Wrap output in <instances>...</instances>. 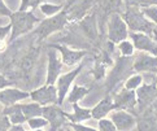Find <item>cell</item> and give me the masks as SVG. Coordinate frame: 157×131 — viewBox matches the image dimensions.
Masks as SVG:
<instances>
[{
    "label": "cell",
    "mask_w": 157,
    "mask_h": 131,
    "mask_svg": "<svg viewBox=\"0 0 157 131\" xmlns=\"http://www.w3.org/2000/svg\"><path fill=\"white\" fill-rule=\"evenodd\" d=\"M36 24H39V18L34 14L33 10H25V12L17 10V12L12 13L10 14L12 30H10L9 42H14L18 37L31 31Z\"/></svg>",
    "instance_id": "6da1fadb"
},
{
    "label": "cell",
    "mask_w": 157,
    "mask_h": 131,
    "mask_svg": "<svg viewBox=\"0 0 157 131\" xmlns=\"http://www.w3.org/2000/svg\"><path fill=\"white\" fill-rule=\"evenodd\" d=\"M66 22H68V10H60L57 14L51 16L49 18L39 22L38 27L34 30V34L38 37L39 40H42V39H46L48 35H51L52 33L64 29Z\"/></svg>",
    "instance_id": "7a4b0ae2"
},
{
    "label": "cell",
    "mask_w": 157,
    "mask_h": 131,
    "mask_svg": "<svg viewBox=\"0 0 157 131\" xmlns=\"http://www.w3.org/2000/svg\"><path fill=\"white\" fill-rule=\"evenodd\" d=\"M125 22L126 25L130 27V30L148 34L151 37L155 26L152 22H149L145 16L143 14L142 10H139L138 7H128L127 12L125 13Z\"/></svg>",
    "instance_id": "3957f363"
},
{
    "label": "cell",
    "mask_w": 157,
    "mask_h": 131,
    "mask_svg": "<svg viewBox=\"0 0 157 131\" xmlns=\"http://www.w3.org/2000/svg\"><path fill=\"white\" fill-rule=\"evenodd\" d=\"M42 116L48 121L49 131H59L60 129H63V126H65L69 121L66 113L61 109V108H59L57 104L44 105Z\"/></svg>",
    "instance_id": "277c9868"
},
{
    "label": "cell",
    "mask_w": 157,
    "mask_h": 131,
    "mask_svg": "<svg viewBox=\"0 0 157 131\" xmlns=\"http://www.w3.org/2000/svg\"><path fill=\"white\" fill-rule=\"evenodd\" d=\"M127 25L118 13H113L108 21V39L112 43H118L127 38Z\"/></svg>",
    "instance_id": "5b68a950"
},
{
    "label": "cell",
    "mask_w": 157,
    "mask_h": 131,
    "mask_svg": "<svg viewBox=\"0 0 157 131\" xmlns=\"http://www.w3.org/2000/svg\"><path fill=\"white\" fill-rule=\"evenodd\" d=\"M30 98L33 101L40 104L42 106L48 104H57L59 105V96L57 88L53 84H44L43 87H39L30 92Z\"/></svg>",
    "instance_id": "8992f818"
},
{
    "label": "cell",
    "mask_w": 157,
    "mask_h": 131,
    "mask_svg": "<svg viewBox=\"0 0 157 131\" xmlns=\"http://www.w3.org/2000/svg\"><path fill=\"white\" fill-rule=\"evenodd\" d=\"M136 90V104L139 112H143L157 99V84H140Z\"/></svg>",
    "instance_id": "52a82bcc"
},
{
    "label": "cell",
    "mask_w": 157,
    "mask_h": 131,
    "mask_svg": "<svg viewBox=\"0 0 157 131\" xmlns=\"http://www.w3.org/2000/svg\"><path fill=\"white\" fill-rule=\"evenodd\" d=\"M83 65H79L77 66L74 70H71L66 74H63V75H60L57 78V96H59V105L64 104V100H65V96L68 95V91L71 86L73 81L78 77V74L81 73Z\"/></svg>",
    "instance_id": "ba28073f"
},
{
    "label": "cell",
    "mask_w": 157,
    "mask_h": 131,
    "mask_svg": "<svg viewBox=\"0 0 157 131\" xmlns=\"http://www.w3.org/2000/svg\"><path fill=\"white\" fill-rule=\"evenodd\" d=\"M130 38L132 40L134 48L144 52H149L157 57V42L144 33H131Z\"/></svg>",
    "instance_id": "9c48e42d"
},
{
    "label": "cell",
    "mask_w": 157,
    "mask_h": 131,
    "mask_svg": "<svg viewBox=\"0 0 157 131\" xmlns=\"http://www.w3.org/2000/svg\"><path fill=\"white\" fill-rule=\"evenodd\" d=\"M110 121L114 123L118 131H130L135 127L136 119L131 113L126 110H116L110 114Z\"/></svg>",
    "instance_id": "30bf717a"
},
{
    "label": "cell",
    "mask_w": 157,
    "mask_h": 131,
    "mask_svg": "<svg viewBox=\"0 0 157 131\" xmlns=\"http://www.w3.org/2000/svg\"><path fill=\"white\" fill-rule=\"evenodd\" d=\"M113 102H114V108L117 110L134 109L136 105V94L132 90L125 88L116 95Z\"/></svg>",
    "instance_id": "8fae6325"
},
{
    "label": "cell",
    "mask_w": 157,
    "mask_h": 131,
    "mask_svg": "<svg viewBox=\"0 0 157 131\" xmlns=\"http://www.w3.org/2000/svg\"><path fill=\"white\" fill-rule=\"evenodd\" d=\"M61 69H63V64L57 56V52L53 49L48 51V69H47V79L46 84H53L57 78L60 77Z\"/></svg>",
    "instance_id": "7c38bea8"
},
{
    "label": "cell",
    "mask_w": 157,
    "mask_h": 131,
    "mask_svg": "<svg viewBox=\"0 0 157 131\" xmlns=\"http://www.w3.org/2000/svg\"><path fill=\"white\" fill-rule=\"evenodd\" d=\"M27 98H30V92L21 91L17 88H3L0 91V102L4 106H10Z\"/></svg>",
    "instance_id": "4fadbf2b"
},
{
    "label": "cell",
    "mask_w": 157,
    "mask_h": 131,
    "mask_svg": "<svg viewBox=\"0 0 157 131\" xmlns=\"http://www.w3.org/2000/svg\"><path fill=\"white\" fill-rule=\"evenodd\" d=\"M48 47L60 51L61 55H63V61H64V64L68 65V66L75 65L77 62L86 55V51L70 49V48H68V47H64V45H59V44H48Z\"/></svg>",
    "instance_id": "5bb4252c"
},
{
    "label": "cell",
    "mask_w": 157,
    "mask_h": 131,
    "mask_svg": "<svg viewBox=\"0 0 157 131\" xmlns=\"http://www.w3.org/2000/svg\"><path fill=\"white\" fill-rule=\"evenodd\" d=\"M134 69L136 71L157 73V57L145 53H140L134 61Z\"/></svg>",
    "instance_id": "9a60e30c"
},
{
    "label": "cell",
    "mask_w": 157,
    "mask_h": 131,
    "mask_svg": "<svg viewBox=\"0 0 157 131\" xmlns=\"http://www.w3.org/2000/svg\"><path fill=\"white\" fill-rule=\"evenodd\" d=\"M113 109H116L114 102H113V100H112L110 96H108V98L103 99L95 108H92L91 114H92V118H95V119H101Z\"/></svg>",
    "instance_id": "2e32d148"
},
{
    "label": "cell",
    "mask_w": 157,
    "mask_h": 131,
    "mask_svg": "<svg viewBox=\"0 0 157 131\" xmlns=\"http://www.w3.org/2000/svg\"><path fill=\"white\" fill-rule=\"evenodd\" d=\"M2 113L5 116H8L9 121L12 125H21V123L27 121L26 117L24 116V113H22V110H21L20 104H13L10 106H5V109Z\"/></svg>",
    "instance_id": "e0dca14e"
},
{
    "label": "cell",
    "mask_w": 157,
    "mask_h": 131,
    "mask_svg": "<svg viewBox=\"0 0 157 131\" xmlns=\"http://www.w3.org/2000/svg\"><path fill=\"white\" fill-rule=\"evenodd\" d=\"M73 109H74V113L73 114H68V119L70 122H74V123H78V122H83V121H87V119L92 118V114H91V109H86V108H81L77 102H73Z\"/></svg>",
    "instance_id": "ac0fdd59"
},
{
    "label": "cell",
    "mask_w": 157,
    "mask_h": 131,
    "mask_svg": "<svg viewBox=\"0 0 157 131\" xmlns=\"http://www.w3.org/2000/svg\"><path fill=\"white\" fill-rule=\"evenodd\" d=\"M79 27L83 30V33L90 38V39H94L96 38L98 35V31H96V22H95V16H87L86 18H83L79 24Z\"/></svg>",
    "instance_id": "d6986e66"
},
{
    "label": "cell",
    "mask_w": 157,
    "mask_h": 131,
    "mask_svg": "<svg viewBox=\"0 0 157 131\" xmlns=\"http://www.w3.org/2000/svg\"><path fill=\"white\" fill-rule=\"evenodd\" d=\"M21 110L24 113L26 119L34 118V117H40L43 113V106L38 102H33V104H20Z\"/></svg>",
    "instance_id": "ffe728a7"
},
{
    "label": "cell",
    "mask_w": 157,
    "mask_h": 131,
    "mask_svg": "<svg viewBox=\"0 0 157 131\" xmlns=\"http://www.w3.org/2000/svg\"><path fill=\"white\" fill-rule=\"evenodd\" d=\"M90 92V90L88 88H85V87H81V86H78V84H74L70 91V94L68 96V101L69 102H77V101H79L81 99H83L85 96Z\"/></svg>",
    "instance_id": "44dd1931"
},
{
    "label": "cell",
    "mask_w": 157,
    "mask_h": 131,
    "mask_svg": "<svg viewBox=\"0 0 157 131\" xmlns=\"http://www.w3.org/2000/svg\"><path fill=\"white\" fill-rule=\"evenodd\" d=\"M35 56H36V51H31L30 53H27L22 61L20 62V69L22 71V74H27L31 69H33V65H34V61H35Z\"/></svg>",
    "instance_id": "7402d4cb"
},
{
    "label": "cell",
    "mask_w": 157,
    "mask_h": 131,
    "mask_svg": "<svg viewBox=\"0 0 157 131\" xmlns=\"http://www.w3.org/2000/svg\"><path fill=\"white\" fill-rule=\"evenodd\" d=\"M61 9H63V5H55V4H47V3L40 4V10L48 17L57 14Z\"/></svg>",
    "instance_id": "603a6c76"
},
{
    "label": "cell",
    "mask_w": 157,
    "mask_h": 131,
    "mask_svg": "<svg viewBox=\"0 0 157 131\" xmlns=\"http://www.w3.org/2000/svg\"><path fill=\"white\" fill-rule=\"evenodd\" d=\"M143 83V77L140 75V74H136V75H132V77H130L126 81V83H125V88L126 90H136L140 84Z\"/></svg>",
    "instance_id": "cb8c5ba5"
},
{
    "label": "cell",
    "mask_w": 157,
    "mask_h": 131,
    "mask_svg": "<svg viewBox=\"0 0 157 131\" xmlns=\"http://www.w3.org/2000/svg\"><path fill=\"white\" fill-rule=\"evenodd\" d=\"M118 49H120V52L123 56H127V57H130V56H132V53H134V44L131 42H127V39H125V40L120 42Z\"/></svg>",
    "instance_id": "d4e9b609"
},
{
    "label": "cell",
    "mask_w": 157,
    "mask_h": 131,
    "mask_svg": "<svg viewBox=\"0 0 157 131\" xmlns=\"http://www.w3.org/2000/svg\"><path fill=\"white\" fill-rule=\"evenodd\" d=\"M143 14L149 18L153 24H157V5H148V7L142 8Z\"/></svg>",
    "instance_id": "484cf974"
},
{
    "label": "cell",
    "mask_w": 157,
    "mask_h": 131,
    "mask_svg": "<svg viewBox=\"0 0 157 131\" xmlns=\"http://www.w3.org/2000/svg\"><path fill=\"white\" fill-rule=\"evenodd\" d=\"M27 123H29L30 129L33 130H36V129H42L44 126L48 125V121L44 117H34V118H30L27 119Z\"/></svg>",
    "instance_id": "4316f807"
},
{
    "label": "cell",
    "mask_w": 157,
    "mask_h": 131,
    "mask_svg": "<svg viewBox=\"0 0 157 131\" xmlns=\"http://www.w3.org/2000/svg\"><path fill=\"white\" fill-rule=\"evenodd\" d=\"M43 0H21V5H20V9L21 12H25L27 9H33L34 10L38 5L42 4Z\"/></svg>",
    "instance_id": "83f0119b"
},
{
    "label": "cell",
    "mask_w": 157,
    "mask_h": 131,
    "mask_svg": "<svg viewBox=\"0 0 157 131\" xmlns=\"http://www.w3.org/2000/svg\"><path fill=\"white\" fill-rule=\"evenodd\" d=\"M99 131H117V129L110 119L101 118L99 119Z\"/></svg>",
    "instance_id": "f1b7e54d"
},
{
    "label": "cell",
    "mask_w": 157,
    "mask_h": 131,
    "mask_svg": "<svg viewBox=\"0 0 157 131\" xmlns=\"http://www.w3.org/2000/svg\"><path fill=\"white\" fill-rule=\"evenodd\" d=\"M66 131H98L96 129L88 127V126H83V125H78V123H66Z\"/></svg>",
    "instance_id": "f546056e"
},
{
    "label": "cell",
    "mask_w": 157,
    "mask_h": 131,
    "mask_svg": "<svg viewBox=\"0 0 157 131\" xmlns=\"http://www.w3.org/2000/svg\"><path fill=\"white\" fill-rule=\"evenodd\" d=\"M121 7V0H105V9L108 12H113V10L120 9Z\"/></svg>",
    "instance_id": "4dcf8cb0"
},
{
    "label": "cell",
    "mask_w": 157,
    "mask_h": 131,
    "mask_svg": "<svg viewBox=\"0 0 157 131\" xmlns=\"http://www.w3.org/2000/svg\"><path fill=\"white\" fill-rule=\"evenodd\" d=\"M10 126H12V123H10L8 116L5 114H0V131H8L10 129Z\"/></svg>",
    "instance_id": "1f68e13d"
},
{
    "label": "cell",
    "mask_w": 157,
    "mask_h": 131,
    "mask_svg": "<svg viewBox=\"0 0 157 131\" xmlns=\"http://www.w3.org/2000/svg\"><path fill=\"white\" fill-rule=\"evenodd\" d=\"M12 14V10H10L7 5L4 4L3 0H0V16H7V17H10Z\"/></svg>",
    "instance_id": "d6a6232c"
},
{
    "label": "cell",
    "mask_w": 157,
    "mask_h": 131,
    "mask_svg": "<svg viewBox=\"0 0 157 131\" xmlns=\"http://www.w3.org/2000/svg\"><path fill=\"white\" fill-rule=\"evenodd\" d=\"M10 30H12V25L10 24L4 27H0V40H5V37L10 33Z\"/></svg>",
    "instance_id": "836d02e7"
},
{
    "label": "cell",
    "mask_w": 157,
    "mask_h": 131,
    "mask_svg": "<svg viewBox=\"0 0 157 131\" xmlns=\"http://www.w3.org/2000/svg\"><path fill=\"white\" fill-rule=\"evenodd\" d=\"M10 84H12V82L8 81V79L3 75V74H0V90L7 88L8 86H10Z\"/></svg>",
    "instance_id": "e575fe53"
},
{
    "label": "cell",
    "mask_w": 157,
    "mask_h": 131,
    "mask_svg": "<svg viewBox=\"0 0 157 131\" xmlns=\"http://www.w3.org/2000/svg\"><path fill=\"white\" fill-rule=\"evenodd\" d=\"M8 131H26V130L22 127L21 125H12V126H10V129H9Z\"/></svg>",
    "instance_id": "d590c367"
},
{
    "label": "cell",
    "mask_w": 157,
    "mask_h": 131,
    "mask_svg": "<svg viewBox=\"0 0 157 131\" xmlns=\"http://www.w3.org/2000/svg\"><path fill=\"white\" fill-rule=\"evenodd\" d=\"M151 38L155 39V40L157 42V26H155V29H153V31H152V35H151Z\"/></svg>",
    "instance_id": "8d00e7d4"
},
{
    "label": "cell",
    "mask_w": 157,
    "mask_h": 131,
    "mask_svg": "<svg viewBox=\"0 0 157 131\" xmlns=\"http://www.w3.org/2000/svg\"><path fill=\"white\" fill-rule=\"evenodd\" d=\"M33 131H43L42 129H36V130H33Z\"/></svg>",
    "instance_id": "74e56055"
},
{
    "label": "cell",
    "mask_w": 157,
    "mask_h": 131,
    "mask_svg": "<svg viewBox=\"0 0 157 131\" xmlns=\"http://www.w3.org/2000/svg\"><path fill=\"white\" fill-rule=\"evenodd\" d=\"M59 131H65V130H64V129H60V130H59Z\"/></svg>",
    "instance_id": "f35d334b"
},
{
    "label": "cell",
    "mask_w": 157,
    "mask_h": 131,
    "mask_svg": "<svg viewBox=\"0 0 157 131\" xmlns=\"http://www.w3.org/2000/svg\"><path fill=\"white\" fill-rule=\"evenodd\" d=\"M156 84H157V78H156Z\"/></svg>",
    "instance_id": "ab89813d"
},
{
    "label": "cell",
    "mask_w": 157,
    "mask_h": 131,
    "mask_svg": "<svg viewBox=\"0 0 157 131\" xmlns=\"http://www.w3.org/2000/svg\"><path fill=\"white\" fill-rule=\"evenodd\" d=\"M134 131H135V130H134Z\"/></svg>",
    "instance_id": "60d3db41"
}]
</instances>
